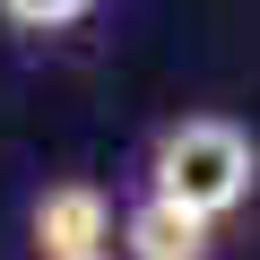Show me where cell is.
I'll return each instance as SVG.
<instances>
[{
    "mask_svg": "<svg viewBox=\"0 0 260 260\" xmlns=\"http://www.w3.org/2000/svg\"><path fill=\"white\" fill-rule=\"evenodd\" d=\"M251 182H260V148H251L243 121H225V113H182V121L156 130V156H148V191H156V200L225 225V217L251 200Z\"/></svg>",
    "mask_w": 260,
    "mask_h": 260,
    "instance_id": "obj_1",
    "label": "cell"
},
{
    "mask_svg": "<svg viewBox=\"0 0 260 260\" xmlns=\"http://www.w3.org/2000/svg\"><path fill=\"white\" fill-rule=\"evenodd\" d=\"M87 18H95L87 0H9V9H0V26H18V35H70Z\"/></svg>",
    "mask_w": 260,
    "mask_h": 260,
    "instance_id": "obj_4",
    "label": "cell"
},
{
    "mask_svg": "<svg viewBox=\"0 0 260 260\" xmlns=\"http://www.w3.org/2000/svg\"><path fill=\"white\" fill-rule=\"evenodd\" d=\"M208 251H217V225L156 191L121 208V260H208Z\"/></svg>",
    "mask_w": 260,
    "mask_h": 260,
    "instance_id": "obj_3",
    "label": "cell"
},
{
    "mask_svg": "<svg viewBox=\"0 0 260 260\" xmlns=\"http://www.w3.org/2000/svg\"><path fill=\"white\" fill-rule=\"evenodd\" d=\"M26 234H35V260H113V200L87 174L44 182L26 208Z\"/></svg>",
    "mask_w": 260,
    "mask_h": 260,
    "instance_id": "obj_2",
    "label": "cell"
}]
</instances>
